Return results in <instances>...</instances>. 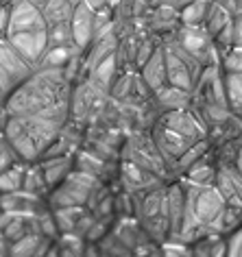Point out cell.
Masks as SVG:
<instances>
[{
    "mask_svg": "<svg viewBox=\"0 0 242 257\" xmlns=\"http://www.w3.org/2000/svg\"><path fill=\"white\" fill-rule=\"evenodd\" d=\"M72 85L74 81L63 68H35L3 100L7 115L22 122L40 153L46 151L68 124Z\"/></svg>",
    "mask_w": 242,
    "mask_h": 257,
    "instance_id": "6da1fadb",
    "label": "cell"
},
{
    "mask_svg": "<svg viewBox=\"0 0 242 257\" xmlns=\"http://www.w3.org/2000/svg\"><path fill=\"white\" fill-rule=\"evenodd\" d=\"M151 138L170 170L183 151L199 140L209 138V128L192 107H183L159 113V118L153 122Z\"/></svg>",
    "mask_w": 242,
    "mask_h": 257,
    "instance_id": "7a4b0ae2",
    "label": "cell"
},
{
    "mask_svg": "<svg viewBox=\"0 0 242 257\" xmlns=\"http://www.w3.org/2000/svg\"><path fill=\"white\" fill-rule=\"evenodd\" d=\"M7 40L35 70L48 48V22L31 0H14L9 5Z\"/></svg>",
    "mask_w": 242,
    "mask_h": 257,
    "instance_id": "3957f363",
    "label": "cell"
},
{
    "mask_svg": "<svg viewBox=\"0 0 242 257\" xmlns=\"http://www.w3.org/2000/svg\"><path fill=\"white\" fill-rule=\"evenodd\" d=\"M136 196L133 214L144 233L153 242H164L170 237V224H168V205H166V188L155 185V188L140 192Z\"/></svg>",
    "mask_w": 242,
    "mask_h": 257,
    "instance_id": "277c9868",
    "label": "cell"
},
{
    "mask_svg": "<svg viewBox=\"0 0 242 257\" xmlns=\"http://www.w3.org/2000/svg\"><path fill=\"white\" fill-rule=\"evenodd\" d=\"M98 190V177L85 170L72 168V172L59 185L46 194L50 209L59 207H90Z\"/></svg>",
    "mask_w": 242,
    "mask_h": 257,
    "instance_id": "5b68a950",
    "label": "cell"
},
{
    "mask_svg": "<svg viewBox=\"0 0 242 257\" xmlns=\"http://www.w3.org/2000/svg\"><path fill=\"white\" fill-rule=\"evenodd\" d=\"M175 33V31H173ZM173 33L166 42L162 44L164 48V61H166V79L170 85L175 87H181V89H188V92H192L196 81H199L201 72L205 68L201 66L196 59H192L186 50H183L179 44L175 42Z\"/></svg>",
    "mask_w": 242,
    "mask_h": 257,
    "instance_id": "8992f818",
    "label": "cell"
},
{
    "mask_svg": "<svg viewBox=\"0 0 242 257\" xmlns=\"http://www.w3.org/2000/svg\"><path fill=\"white\" fill-rule=\"evenodd\" d=\"M31 72H33V66L18 53L7 37H0V102L7 98Z\"/></svg>",
    "mask_w": 242,
    "mask_h": 257,
    "instance_id": "52a82bcc",
    "label": "cell"
},
{
    "mask_svg": "<svg viewBox=\"0 0 242 257\" xmlns=\"http://www.w3.org/2000/svg\"><path fill=\"white\" fill-rule=\"evenodd\" d=\"M175 42L186 50V53L196 59L203 68L212 66V63H220V53L216 48L212 35L203 27H179L173 33Z\"/></svg>",
    "mask_w": 242,
    "mask_h": 257,
    "instance_id": "ba28073f",
    "label": "cell"
},
{
    "mask_svg": "<svg viewBox=\"0 0 242 257\" xmlns=\"http://www.w3.org/2000/svg\"><path fill=\"white\" fill-rule=\"evenodd\" d=\"M123 159L142 166L144 170L153 172L155 177H164V170H168L164 157L159 155L155 142H153L151 133H136L127 140L125 149H123Z\"/></svg>",
    "mask_w": 242,
    "mask_h": 257,
    "instance_id": "9c48e42d",
    "label": "cell"
},
{
    "mask_svg": "<svg viewBox=\"0 0 242 257\" xmlns=\"http://www.w3.org/2000/svg\"><path fill=\"white\" fill-rule=\"evenodd\" d=\"M3 133L5 138H7V142L11 144V149L16 151V155L20 162L24 164H31V162H40V149H37L33 136L24 128V124L20 120L11 118L7 115V120H5V126H3Z\"/></svg>",
    "mask_w": 242,
    "mask_h": 257,
    "instance_id": "30bf717a",
    "label": "cell"
},
{
    "mask_svg": "<svg viewBox=\"0 0 242 257\" xmlns=\"http://www.w3.org/2000/svg\"><path fill=\"white\" fill-rule=\"evenodd\" d=\"M70 33H72L74 46L85 53L87 46L92 44L94 35H96V11H94L85 0L76 5L72 18H70Z\"/></svg>",
    "mask_w": 242,
    "mask_h": 257,
    "instance_id": "8fae6325",
    "label": "cell"
},
{
    "mask_svg": "<svg viewBox=\"0 0 242 257\" xmlns=\"http://www.w3.org/2000/svg\"><path fill=\"white\" fill-rule=\"evenodd\" d=\"M214 185L218 188V192L222 194L227 205L242 209V175L233 164L225 162V164L216 166Z\"/></svg>",
    "mask_w": 242,
    "mask_h": 257,
    "instance_id": "7c38bea8",
    "label": "cell"
},
{
    "mask_svg": "<svg viewBox=\"0 0 242 257\" xmlns=\"http://www.w3.org/2000/svg\"><path fill=\"white\" fill-rule=\"evenodd\" d=\"M120 179H123L127 192H131V194H140V192H146L159 185V177L144 170L142 166L129 162V159H123V164H120Z\"/></svg>",
    "mask_w": 242,
    "mask_h": 257,
    "instance_id": "4fadbf2b",
    "label": "cell"
},
{
    "mask_svg": "<svg viewBox=\"0 0 242 257\" xmlns=\"http://www.w3.org/2000/svg\"><path fill=\"white\" fill-rule=\"evenodd\" d=\"M140 79H142L144 87L151 94H155L159 87H164L168 83L166 79V61H164V48L162 44H157V48L153 50V55L146 59V63L138 70Z\"/></svg>",
    "mask_w": 242,
    "mask_h": 257,
    "instance_id": "5bb4252c",
    "label": "cell"
},
{
    "mask_svg": "<svg viewBox=\"0 0 242 257\" xmlns=\"http://www.w3.org/2000/svg\"><path fill=\"white\" fill-rule=\"evenodd\" d=\"M31 3L42 11L48 27H53V24H68L81 0H31Z\"/></svg>",
    "mask_w": 242,
    "mask_h": 257,
    "instance_id": "9a60e30c",
    "label": "cell"
},
{
    "mask_svg": "<svg viewBox=\"0 0 242 257\" xmlns=\"http://www.w3.org/2000/svg\"><path fill=\"white\" fill-rule=\"evenodd\" d=\"M40 166H42L44 179H46V185H48V192H50L55 185H59L63 179L72 172V168H74V153L40 159Z\"/></svg>",
    "mask_w": 242,
    "mask_h": 257,
    "instance_id": "2e32d148",
    "label": "cell"
},
{
    "mask_svg": "<svg viewBox=\"0 0 242 257\" xmlns=\"http://www.w3.org/2000/svg\"><path fill=\"white\" fill-rule=\"evenodd\" d=\"M153 98H155L157 107H159V113L170 111V109H183V107L192 105V92L175 87V85H170V83H166L164 87H159L157 92L153 94Z\"/></svg>",
    "mask_w": 242,
    "mask_h": 257,
    "instance_id": "e0dca14e",
    "label": "cell"
},
{
    "mask_svg": "<svg viewBox=\"0 0 242 257\" xmlns=\"http://www.w3.org/2000/svg\"><path fill=\"white\" fill-rule=\"evenodd\" d=\"M222 87H225V98H227L229 111H231L235 118H242V72L222 68Z\"/></svg>",
    "mask_w": 242,
    "mask_h": 257,
    "instance_id": "ac0fdd59",
    "label": "cell"
},
{
    "mask_svg": "<svg viewBox=\"0 0 242 257\" xmlns=\"http://www.w3.org/2000/svg\"><path fill=\"white\" fill-rule=\"evenodd\" d=\"M214 0H194V3H186L177 9V18H179V27H203L205 18L209 14Z\"/></svg>",
    "mask_w": 242,
    "mask_h": 257,
    "instance_id": "d6986e66",
    "label": "cell"
},
{
    "mask_svg": "<svg viewBox=\"0 0 242 257\" xmlns=\"http://www.w3.org/2000/svg\"><path fill=\"white\" fill-rule=\"evenodd\" d=\"M214 177H216V166L209 162V153L205 157H201L199 162H194L186 172H183V181L199 183V185L214 183Z\"/></svg>",
    "mask_w": 242,
    "mask_h": 257,
    "instance_id": "ffe728a7",
    "label": "cell"
},
{
    "mask_svg": "<svg viewBox=\"0 0 242 257\" xmlns=\"http://www.w3.org/2000/svg\"><path fill=\"white\" fill-rule=\"evenodd\" d=\"M22 190H27V192H31V194H35V196H42V198L48 194V185H46V179H44L40 162L27 164V168H24Z\"/></svg>",
    "mask_w": 242,
    "mask_h": 257,
    "instance_id": "44dd1931",
    "label": "cell"
},
{
    "mask_svg": "<svg viewBox=\"0 0 242 257\" xmlns=\"http://www.w3.org/2000/svg\"><path fill=\"white\" fill-rule=\"evenodd\" d=\"M209 144H212V140H209V138H203V140H199V142H194L188 151L181 153V157L173 164V168H177V172H181V175H183V172H186L194 162H199L201 157L207 155V153H209Z\"/></svg>",
    "mask_w": 242,
    "mask_h": 257,
    "instance_id": "7402d4cb",
    "label": "cell"
},
{
    "mask_svg": "<svg viewBox=\"0 0 242 257\" xmlns=\"http://www.w3.org/2000/svg\"><path fill=\"white\" fill-rule=\"evenodd\" d=\"M24 162H16L9 168H5L0 172V194H9V192H18L22 190V181H24Z\"/></svg>",
    "mask_w": 242,
    "mask_h": 257,
    "instance_id": "603a6c76",
    "label": "cell"
},
{
    "mask_svg": "<svg viewBox=\"0 0 242 257\" xmlns=\"http://www.w3.org/2000/svg\"><path fill=\"white\" fill-rule=\"evenodd\" d=\"M231 20H233V16L229 14V9H225L222 5H218V3L214 0L212 7H209V14H207V18H205V24H203V29H205L207 33L212 35V40H214V37L218 35L220 31L225 29Z\"/></svg>",
    "mask_w": 242,
    "mask_h": 257,
    "instance_id": "cb8c5ba5",
    "label": "cell"
},
{
    "mask_svg": "<svg viewBox=\"0 0 242 257\" xmlns=\"http://www.w3.org/2000/svg\"><path fill=\"white\" fill-rule=\"evenodd\" d=\"M220 66L225 70L242 72V46H231L227 53L220 55Z\"/></svg>",
    "mask_w": 242,
    "mask_h": 257,
    "instance_id": "d4e9b609",
    "label": "cell"
},
{
    "mask_svg": "<svg viewBox=\"0 0 242 257\" xmlns=\"http://www.w3.org/2000/svg\"><path fill=\"white\" fill-rule=\"evenodd\" d=\"M16 162H20V159H18L16 151L11 149V144L7 142V138H5L3 128H0V172L5 168H9V166L16 164Z\"/></svg>",
    "mask_w": 242,
    "mask_h": 257,
    "instance_id": "484cf974",
    "label": "cell"
},
{
    "mask_svg": "<svg viewBox=\"0 0 242 257\" xmlns=\"http://www.w3.org/2000/svg\"><path fill=\"white\" fill-rule=\"evenodd\" d=\"M229 237L225 240V255L242 257V224L238 229H233L231 233H227Z\"/></svg>",
    "mask_w": 242,
    "mask_h": 257,
    "instance_id": "4316f807",
    "label": "cell"
},
{
    "mask_svg": "<svg viewBox=\"0 0 242 257\" xmlns=\"http://www.w3.org/2000/svg\"><path fill=\"white\" fill-rule=\"evenodd\" d=\"M7 29H9V5L0 7V37H7Z\"/></svg>",
    "mask_w": 242,
    "mask_h": 257,
    "instance_id": "83f0119b",
    "label": "cell"
},
{
    "mask_svg": "<svg viewBox=\"0 0 242 257\" xmlns=\"http://www.w3.org/2000/svg\"><path fill=\"white\" fill-rule=\"evenodd\" d=\"M233 46H242V14L233 16Z\"/></svg>",
    "mask_w": 242,
    "mask_h": 257,
    "instance_id": "f1b7e54d",
    "label": "cell"
},
{
    "mask_svg": "<svg viewBox=\"0 0 242 257\" xmlns=\"http://www.w3.org/2000/svg\"><path fill=\"white\" fill-rule=\"evenodd\" d=\"M233 166L238 168V172L242 175V144L238 146V155H235V159H233Z\"/></svg>",
    "mask_w": 242,
    "mask_h": 257,
    "instance_id": "f546056e",
    "label": "cell"
},
{
    "mask_svg": "<svg viewBox=\"0 0 242 257\" xmlns=\"http://www.w3.org/2000/svg\"><path fill=\"white\" fill-rule=\"evenodd\" d=\"M14 3V0H0V7H3V5H11Z\"/></svg>",
    "mask_w": 242,
    "mask_h": 257,
    "instance_id": "4dcf8cb0",
    "label": "cell"
}]
</instances>
